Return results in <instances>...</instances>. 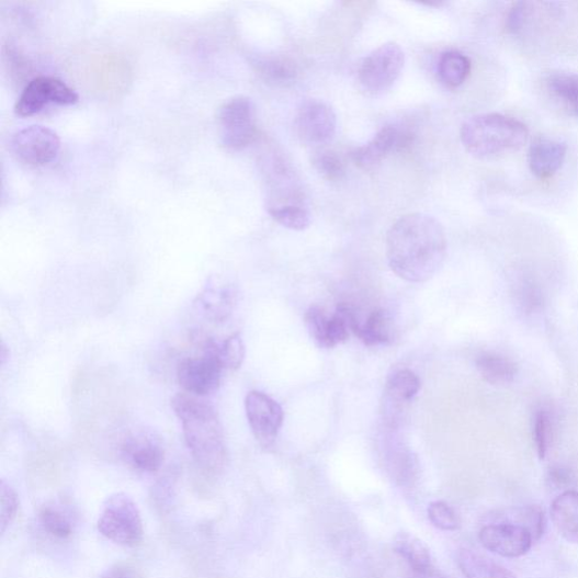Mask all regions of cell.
<instances>
[{
	"instance_id": "6da1fadb",
	"label": "cell",
	"mask_w": 578,
	"mask_h": 578,
	"mask_svg": "<svg viewBox=\"0 0 578 578\" xmlns=\"http://www.w3.org/2000/svg\"><path fill=\"white\" fill-rule=\"evenodd\" d=\"M385 248L392 271L408 283L419 284L439 273L446 258L447 240L438 219L411 213L390 227Z\"/></svg>"
},
{
	"instance_id": "7a4b0ae2",
	"label": "cell",
	"mask_w": 578,
	"mask_h": 578,
	"mask_svg": "<svg viewBox=\"0 0 578 578\" xmlns=\"http://www.w3.org/2000/svg\"><path fill=\"white\" fill-rule=\"evenodd\" d=\"M171 405L182 423L185 444L196 465L205 474H219L225 467L227 451L215 408L206 400L189 394L177 395Z\"/></svg>"
},
{
	"instance_id": "3957f363",
	"label": "cell",
	"mask_w": 578,
	"mask_h": 578,
	"mask_svg": "<svg viewBox=\"0 0 578 578\" xmlns=\"http://www.w3.org/2000/svg\"><path fill=\"white\" fill-rule=\"evenodd\" d=\"M528 127L502 113H480L462 124L460 139L476 159L491 160L521 149L529 140Z\"/></svg>"
},
{
	"instance_id": "277c9868",
	"label": "cell",
	"mask_w": 578,
	"mask_h": 578,
	"mask_svg": "<svg viewBox=\"0 0 578 578\" xmlns=\"http://www.w3.org/2000/svg\"><path fill=\"white\" fill-rule=\"evenodd\" d=\"M98 530L106 541L123 547H137L144 536L143 520L133 498L120 492L111 495L103 506Z\"/></svg>"
},
{
	"instance_id": "5b68a950",
	"label": "cell",
	"mask_w": 578,
	"mask_h": 578,
	"mask_svg": "<svg viewBox=\"0 0 578 578\" xmlns=\"http://www.w3.org/2000/svg\"><path fill=\"white\" fill-rule=\"evenodd\" d=\"M405 61V53L399 45L388 43L379 46L359 67L358 80L361 89L370 95L389 91L398 81Z\"/></svg>"
},
{
	"instance_id": "8992f818",
	"label": "cell",
	"mask_w": 578,
	"mask_h": 578,
	"mask_svg": "<svg viewBox=\"0 0 578 578\" xmlns=\"http://www.w3.org/2000/svg\"><path fill=\"white\" fill-rule=\"evenodd\" d=\"M202 356L185 359L178 367L181 388L200 398L212 395L219 388L224 370L218 356V342L206 338L202 341Z\"/></svg>"
},
{
	"instance_id": "52a82bcc",
	"label": "cell",
	"mask_w": 578,
	"mask_h": 578,
	"mask_svg": "<svg viewBox=\"0 0 578 578\" xmlns=\"http://www.w3.org/2000/svg\"><path fill=\"white\" fill-rule=\"evenodd\" d=\"M222 144L234 150H241L257 137V111L253 101L245 95L227 100L217 114Z\"/></svg>"
},
{
	"instance_id": "ba28073f",
	"label": "cell",
	"mask_w": 578,
	"mask_h": 578,
	"mask_svg": "<svg viewBox=\"0 0 578 578\" xmlns=\"http://www.w3.org/2000/svg\"><path fill=\"white\" fill-rule=\"evenodd\" d=\"M79 100V94L57 77L37 76L22 91L15 112L21 117H30L49 104L71 105Z\"/></svg>"
},
{
	"instance_id": "9c48e42d",
	"label": "cell",
	"mask_w": 578,
	"mask_h": 578,
	"mask_svg": "<svg viewBox=\"0 0 578 578\" xmlns=\"http://www.w3.org/2000/svg\"><path fill=\"white\" fill-rule=\"evenodd\" d=\"M11 149L19 161L30 167H44L53 162L60 150V138L53 129L33 125L11 139Z\"/></svg>"
},
{
	"instance_id": "30bf717a",
	"label": "cell",
	"mask_w": 578,
	"mask_h": 578,
	"mask_svg": "<svg viewBox=\"0 0 578 578\" xmlns=\"http://www.w3.org/2000/svg\"><path fill=\"white\" fill-rule=\"evenodd\" d=\"M246 412L259 445L265 450L273 447L284 421L281 405L263 393L251 392L246 398Z\"/></svg>"
},
{
	"instance_id": "8fae6325",
	"label": "cell",
	"mask_w": 578,
	"mask_h": 578,
	"mask_svg": "<svg viewBox=\"0 0 578 578\" xmlns=\"http://www.w3.org/2000/svg\"><path fill=\"white\" fill-rule=\"evenodd\" d=\"M295 131L302 143L325 146L335 138L337 132L336 112L324 101L308 100L297 111Z\"/></svg>"
},
{
	"instance_id": "7c38bea8",
	"label": "cell",
	"mask_w": 578,
	"mask_h": 578,
	"mask_svg": "<svg viewBox=\"0 0 578 578\" xmlns=\"http://www.w3.org/2000/svg\"><path fill=\"white\" fill-rule=\"evenodd\" d=\"M483 547L506 558H519L531 549L534 541L523 526L509 522H495L485 525L479 533Z\"/></svg>"
},
{
	"instance_id": "4fadbf2b",
	"label": "cell",
	"mask_w": 578,
	"mask_h": 578,
	"mask_svg": "<svg viewBox=\"0 0 578 578\" xmlns=\"http://www.w3.org/2000/svg\"><path fill=\"white\" fill-rule=\"evenodd\" d=\"M559 3L518 2L510 8L506 27L512 35H532L554 25L563 18Z\"/></svg>"
},
{
	"instance_id": "5bb4252c",
	"label": "cell",
	"mask_w": 578,
	"mask_h": 578,
	"mask_svg": "<svg viewBox=\"0 0 578 578\" xmlns=\"http://www.w3.org/2000/svg\"><path fill=\"white\" fill-rule=\"evenodd\" d=\"M165 454L161 439L147 430L132 432L122 444L124 460L133 469L144 474L158 473L163 466Z\"/></svg>"
},
{
	"instance_id": "9a60e30c",
	"label": "cell",
	"mask_w": 578,
	"mask_h": 578,
	"mask_svg": "<svg viewBox=\"0 0 578 578\" xmlns=\"http://www.w3.org/2000/svg\"><path fill=\"white\" fill-rule=\"evenodd\" d=\"M567 145L548 136H539L528 150V167L532 175L539 180L555 177L565 165Z\"/></svg>"
},
{
	"instance_id": "2e32d148",
	"label": "cell",
	"mask_w": 578,
	"mask_h": 578,
	"mask_svg": "<svg viewBox=\"0 0 578 578\" xmlns=\"http://www.w3.org/2000/svg\"><path fill=\"white\" fill-rule=\"evenodd\" d=\"M410 135L395 126L383 127L367 144L352 152L356 167L371 170L387 159L395 150L407 146Z\"/></svg>"
},
{
	"instance_id": "e0dca14e",
	"label": "cell",
	"mask_w": 578,
	"mask_h": 578,
	"mask_svg": "<svg viewBox=\"0 0 578 578\" xmlns=\"http://www.w3.org/2000/svg\"><path fill=\"white\" fill-rule=\"evenodd\" d=\"M237 296L233 285L209 280L197 295L195 306L206 319L212 322H223L233 314Z\"/></svg>"
},
{
	"instance_id": "ac0fdd59",
	"label": "cell",
	"mask_w": 578,
	"mask_h": 578,
	"mask_svg": "<svg viewBox=\"0 0 578 578\" xmlns=\"http://www.w3.org/2000/svg\"><path fill=\"white\" fill-rule=\"evenodd\" d=\"M551 514L565 541L578 545V491L566 490L560 494L553 502Z\"/></svg>"
},
{
	"instance_id": "d6986e66",
	"label": "cell",
	"mask_w": 578,
	"mask_h": 578,
	"mask_svg": "<svg viewBox=\"0 0 578 578\" xmlns=\"http://www.w3.org/2000/svg\"><path fill=\"white\" fill-rule=\"evenodd\" d=\"M476 367L481 377L492 385L510 384L519 373L518 364L511 358L495 352L480 354Z\"/></svg>"
},
{
	"instance_id": "ffe728a7",
	"label": "cell",
	"mask_w": 578,
	"mask_h": 578,
	"mask_svg": "<svg viewBox=\"0 0 578 578\" xmlns=\"http://www.w3.org/2000/svg\"><path fill=\"white\" fill-rule=\"evenodd\" d=\"M384 466L399 486H410L417 475V460L407 447L394 443L384 453Z\"/></svg>"
},
{
	"instance_id": "44dd1931",
	"label": "cell",
	"mask_w": 578,
	"mask_h": 578,
	"mask_svg": "<svg viewBox=\"0 0 578 578\" xmlns=\"http://www.w3.org/2000/svg\"><path fill=\"white\" fill-rule=\"evenodd\" d=\"M545 84L552 97L578 120V72L553 71Z\"/></svg>"
},
{
	"instance_id": "7402d4cb",
	"label": "cell",
	"mask_w": 578,
	"mask_h": 578,
	"mask_svg": "<svg viewBox=\"0 0 578 578\" xmlns=\"http://www.w3.org/2000/svg\"><path fill=\"white\" fill-rule=\"evenodd\" d=\"M420 389L418 376L410 370H399L389 376L385 384V403L392 410L410 403Z\"/></svg>"
},
{
	"instance_id": "603a6c76",
	"label": "cell",
	"mask_w": 578,
	"mask_h": 578,
	"mask_svg": "<svg viewBox=\"0 0 578 578\" xmlns=\"http://www.w3.org/2000/svg\"><path fill=\"white\" fill-rule=\"evenodd\" d=\"M472 60L465 54L456 50L445 52L438 63L440 81L450 89L464 86L472 73Z\"/></svg>"
},
{
	"instance_id": "cb8c5ba5",
	"label": "cell",
	"mask_w": 578,
	"mask_h": 578,
	"mask_svg": "<svg viewBox=\"0 0 578 578\" xmlns=\"http://www.w3.org/2000/svg\"><path fill=\"white\" fill-rule=\"evenodd\" d=\"M457 564L466 578H517L510 570L469 549H462Z\"/></svg>"
},
{
	"instance_id": "d4e9b609",
	"label": "cell",
	"mask_w": 578,
	"mask_h": 578,
	"mask_svg": "<svg viewBox=\"0 0 578 578\" xmlns=\"http://www.w3.org/2000/svg\"><path fill=\"white\" fill-rule=\"evenodd\" d=\"M394 549L408 565L409 570H422L434 566L430 549L411 533H398L394 541Z\"/></svg>"
},
{
	"instance_id": "484cf974",
	"label": "cell",
	"mask_w": 578,
	"mask_h": 578,
	"mask_svg": "<svg viewBox=\"0 0 578 578\" xmlns=\"http://www.w3.org/2000/svg\"><path fill=\"white\" fill-rule=\"evenodd\" d=\"M532 437L539 458L544 460L552 449L556 437L555 415L549 407L542 406L535 410Z\"/></svg>"
},
{
	"instance_id": "4316f807",
	"label": "cell",
	"mask_w": 578,
	"mask_h": 578,
	"mask_svg": "<svg viewBox=\"0 0 578 578\" xmlns=\"http://www.w3.org/2000/svg\"><path fill=\"white\" fill-rule=\"evenodd\" d=\"M257 68L265 83L282 88L292 86L298 75L296 65L283 57L262 59Z\"/></svg>"
},
{
	"instance_id": "83f0119b",
	"label": "cell",
	"mask_w": 578,
	"mask_h": 578,
	"mask_svg": "<svg viewBox=\"0 0 578 578\" xmlns=\"http://www.w3.org/2000/svg\"><path fill=\"white\" fill-rule=\"evenodd\" d=\"M394 333L393 320L387 311L375 310L361 326L359 338L369 347L387 343Z\"/></svg>"
},
{
	"instance_id": "f1b7e54d",
	"label": "cell",
	"mask_w": 578,
	"mask_h": 578,
	"mask_svg": "<svg viewBox=\"0 0 578 578\" xmlns=\"http://www.w3.org/2000/svg\"><path fill=\"white\" fill-rule=\"evenodd\" d=\"M497 522H509L525 528L532 535L533 541L537 542L546 529V517L541 507H525L497 515Z\"/></svg>"
},
{
	"instance_id": "f546056e",
	"label": "cell",
	"mask_w": 578,
	"mask_h": 578,
	"mask_svg": "<svg viewBox=\"0 0 578 578\" xmlns=\"http://www.w3.org/2000/svg\"><path fill=\"white\" fill-rule=\"evenodd\" d=\"M38 522L44 530L56 537L66 539L73 532V520L69 511L56 503L44 506L38 511Z\"/></svg>"
},
{
	"instance_id": "4dcf8cb0",
	"label": "cell",
	"mask_w": 578,
	"mask_h": 578,
	"mask_svg": "<svg viewBox=\"0 0 578 578\" xmlns=\"http://www.w3.org/2000/svg\"><path fill=\"white\" fill-rule=\"evenodd\" d=\"M268 212L280 225L292 230H304L311 224V214L305 206H280Z\"/></svg>"
},
{
	"instance_id": "1f68e13d",
	"label": "cell",
	"mask_w": 578,
	"mask_h": 578,
	"mask_svg": "<svg viewBox=\"0 0 578 578\" xmlns=\"http://www.w3.org/2000/svg\"><path fill=\"white\" fill-rule=\"evenodd\" d=\"M305 327L311 338L321 349L330 350L329 330L330 317H328L321 307L311 306L305 314Z\"/></svg>"
},
{
	"instance_id": "d6a6232c",
	"label": "cell",
	"mask_w": 578,
	"mask_h": 578,
	"mask_svg": "<svg viewBox=\"0 0 578 578\" xmlns=\"http://www.w3.org/2000/svg\"><path fill=\"white\" fill-rule=\"evenodd\" d=\"M218 356L224 370H239L246 359V345L240 332L229 336L218 343Z\"/></svg>"
},
{
	"instance_id": "836d02e7",
	"label": "cell",
	"mask_w": 578,
	"mask_h": 578,
	"mask_svg": "<svg viewBox=\"0 0 578 578\" xmlns=\"http://www.w3.org/2000/svg\"><path fill=\"white\" fill-rule=\"evenodd\" d=\"M19 508L20 500L15 489L3 479L0 483V532L2 534H5L16 519Z\"/></svg>"
},
{
	"instance_id": "e575fe53",
	"label": "cell",
	"mask_w": 578,
	"mask_h": 578,
	"mask_svg": "<svg viewBox=\"0 0 578 578\" xmlns=\"http://www.w3.org/2000/svg\"><path fill=\"white\" fill-rule=\"evenodd\" d=\"M317 172L328 181H338L344 174V166L337 152L319 150L313 159Z\"/></svg>"
},
{
	"instance_id": "d590c367",
	"label": "cell",
	"mask_w": 578,
	"mask_h": 578,
	"mask_svg": "<svg viewBox=\"0 0 578 578\" xmlns=\"http://www.w3.org/2000/svg\"><path fill=\"white\" fill-rule=\"evenodd\" d=\"M429 519L434 526L443 531H455L461 526V520L456 512L441 500L430 506Z\"/></svg>"
},
{
	"instance_id": "8d00e7d4",
	"label": "cell",
	"mask_w": 578,
	"mask_h": 578,
	"mask_svg": "<svg viewBox=\"0 0 578 578\" xmlns=\"http://www.w3.org/2000/svg\"><path fill=\"white\" fill-rule=\"evenodd\" d=\"M548 481L557 489L567 488L573 484L574 476L567 469L555 467L548 474Z\"/></svg>"
},
{
	"instance_id": "74e56055",
	"label": "cell",
	"mask_w": 578,
	"mask_h": 578,
	"mask_svg": "<svg viewBox=\"0 0 578 578\" xmlns=\"http://www.w3.org/2000/svg\"><path fill=\"white\" fill-rule=\"evenodd\" d=\"M101 578H140L138 573L131 566L114 565L103 573Z\"/></svg>"
},
{
	"instance_id": "f35d334b",
	"label": "cell",
	"mask_w": 578,
	"mask_h": 578,
	"mask_svg": "<svg viewBox=\"0 0 578 578\" xmlns=\"http://www.w3.org/2000/svg\"><path fill=\"white\" fill-rule=\"evenodd\" d=\"M405 578H447L435 566L422 570H410Z\"/></svg>"
},
{
	"instance_id": "ab89813d",
	"label": "cell",
	"mask_w": 578,
	"mask_h": 578,
	"mask_svg": "<svg viewBox=\"0 0 578 578\" xmlns=\"http://www.w3.org/2000/svg\"><path fill=\"white\" fill-rule=\"evenodd\" d=\"M9 359H10V350L8 349L7 344L3 342L2 353H0V361H2V365H5Z\"/></svg>"
}]
</instances>
